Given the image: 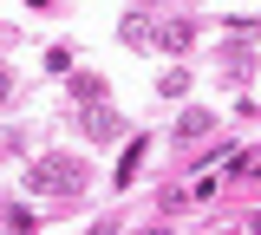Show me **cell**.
<instances>
[{"instance_id":"cell-1","label":"cell","mask_w":261,"mask_h":235,"mask_svg":"<svg viewBox=\"0 0 261 235\" xmlns=\"http://www.w3.org/2000/svg\"><path fill=\"white\" fill-rule=\"evenodd\" d=\"M27 183L39 196H79V190H85V164H79V157H39Z\"/></svg>"},{"instance_id":"cell-2","label":"cell","mask_w":261,"mask_h":235,"mask_svg":"<svg viewBox=\"0 0 261 235\" xmlns=\"http://www.w3.org/2000/svg\"><path fill=\"white\" fill-rule=\"evenodd\" d=\"M190 39H196V27H190V20H170V27L157 33V46H163V53H183Z\"/></svg>"},{"instance_id":"cell-3","label":"cell","mask_w":261,"mask_h":235,"mask_svg":"<svg viewBox=\"0 0 261 235\" xmlns=\"http://www.w3.org/2000/svg\"><path fill=\"white\" fill-rule=\"evenodd\" d=\"M85 137H118V118H111V105H105V111H85Z\"/></svg>"},{"instance_id":"cell-4","label":"cell","mask_w":261,"mask_h":235,"mask_svg":"<svg viewBox=\"0 0 261 235\" xmlns=\"http://www.w3.org/2000/svg\"><path fill=\"white\" fill-rule=\"evenodd\" d=\"M137 164H144V144H130V150H124V164H118V183H130V176H137Z\"/></svg>"},{"instance_id":"cell-5","label":"cell","mask_w":261,"mask_h":235,"mask_svg":"<svg viewBox=\"0 0 261 235\" xmlns=\"http://www.w3.org/2000/svg\"><path fill=\"white\" fill-rule=\"evenodd\" d=\"M176 131H183V137H202V131H209V111H190V118H183Z\"/></svg>"},{"instance_id":"cell-6","label":"cell","mask_w":261,"mask_h":235,"mask_svg":"<svg viewBox=\"0 0 261 235\" xmlns=\"http://www.w3.org/2000/svg\"><path fill=\"white\" fill-rule=\"evenodd\" d=\"M7 92H13V79H7V72H0V105H7Z\"/></svg>"}]
</instances>
